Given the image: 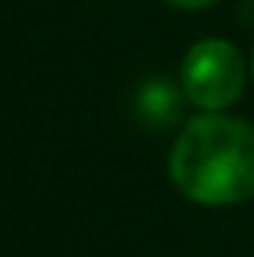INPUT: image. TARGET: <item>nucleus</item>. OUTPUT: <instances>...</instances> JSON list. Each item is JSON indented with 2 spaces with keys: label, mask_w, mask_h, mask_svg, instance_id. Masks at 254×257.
<instances>
[{
  "label": "nucleus",
  "mask_w": 254,
  "mask_h": 257,
  "mask_svg": "<svg viewBox=\"0 0 254 257\" xmlns=\"http://www.w3.org/2000/svg\"><path fill=\"white\" fill-rule=\"evenodd\" d=\"M251 69H254V52H251Z\"/></svg>",
  "instance_id": "nucleus-5"
},
{
  "label": "nucleus",
  "mask_w": 254,
  "mask_h": 257,
  "mask_svg": "<svg viewBox=\"0 0 254 257\" xmlns=\"http://www.w3.org/2000/svg\"><path fill=\"white\" fill-rule=\"evenodd\" d=\"M137 107H140V117L147 124L166 127L179 114V94L173 91V85L166 78H150L137 94Z\"/></svg>",
  "instance_id": "nucleus-3"
},
{
  "label": "nucleus",
  "mask_w": 254,
  "mask_h": 257,
  "mask_svg": "<svg viewBox=\"0 0 254 257\" xmlns=\"http://www.w3.org/2000/svg\"><path fill=\"white\" fill-rule=\"evenodd\" d=\"M166 4L179 7V10H202V7H212L215 0H166Z\"/></svg>",
  "instance_id": "nucleus-4"
},
{
  "label": "nucleus",
  "mask_w": 254,
  "mask_h": 257,
  "mask_svg": "<svg viewBox=\"0 0 254 257\" xmlns=\"http://www.w3.org/2000/svg\"><path fill=\"white\" fill-rule=\"evenodd\" d=\"M179 82L196 107L222 111L244 91V59L228 39H202L186 52Z\"/></svg>",
  "instance_id": "nucleus-2"
},
{
  "label": "nucleus",
  "mask_w": 254,
  "mask_h": 257,
  "mask_svg": "<svg viewBox=\"0 0 254 257\" xmlns=\"http://www.w3.org/2000/svg\"><path fill=\"white\" fill-rule=\"evenodd\" d=\"M170 179L199 205L248 202L254 195V127L218 111L189 120L170 153Z\"/></svg>",
  "instance_id": "nucleus-1"
}]
</instances>
